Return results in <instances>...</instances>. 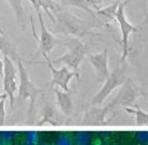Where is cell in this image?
I'll return each mask as SVG.
<instances>
[{"instance_id":"cell-26","label":"cell","mask_w":148,"mask_h":145,"mask_svg":"<svg viewBox=\"0 0 148 145\" xmlns=\"http://www.w3.org/2000/svg\"><path fill=\"white\" fill-rule=\"evenodd\" d=\"M0 145H4V144H3V143H2V142H1V141H0Z\"/></svg>"},{"instance_id":"cell-25","label":"cell","mask_w":148,"mask_h":145,"mask_svg":"<svg viewBox=\"0 0 148 145\" xmlns=\"http://www.w3.org/2000/svg\"><path fill=\"white\" fill-rule=\"evenodd\" d=\"M0 34H3V31H2L1 28H0Z\"/></svg>"},{"instance_id":"cell-3","label":"cell","mask_w":148,"mask_h":145,"mask_svg":"<svg viewBox=\"0 0 148 145\" xmlns=\"http://www.w3.org/2000/svg\"><path fill=\"white\" fill-rule=\"evenodd\" d=\"M4 70H3V90L9 100V106L12 109L15 104V94L18 92L17 85V74L18 68L15 65V62L9 58L8 56H4Z\"/></svg>"},{"instance_id":"cell-8","label":"cell","mask_w":148,"mask_h":145,"mask_svg":"<svg viewBox=\"0 0 148 145\" xmlns=\"http://www.w3.org/2000/svg\"><path fill=\"white\" fill-rule=\"evenodd\" d=\"M121 1L114 0L111 5L106 6L104 8H99L95 10L93 19H95V25L97 26H108L110 23L116 20V11Z\"/></svg>"},{"instance_id":"cell-11","label":"cell","mask_w":148,"mask_h":145,"mask_svg":"<svg viewBox=\"0 0 148 145\" xmlns=\"http://www.w3.org/2000/svg\"><path fill=\"white\" fill-rule=\"evenodd\" d=\"M90 60L94 67L96 68L97 72L99 75H106L108 72V68H107V51L105 49L104 51L101 52L96 55L90 56Z\"/></svg>"},{"instance_id":"cell-19","label":"cell","mask_w":148,"mask_h":145,"mask_svg":"<svg viewBox=\"0 0 148 145\" xmlns=\"http://www.w3.org/2000/svg\"><path fill=\"white\" fill-rule=\"evenodd\" d=\"M136 138L140 144L148 145V132L147 131H140L136 134Z\"/></svg>"},{"instance_id":"cell-12","label":"cell","mask_w":148,"mask_h":145,"mask_svg":"<svg viewBox=\"0 0 148 145\" xmlns=\"http://www.w3.org/2000/svg\"><path fill=\"white\" fill-rule=\"evenodd\" d=\"M54 95H56V103L58 105V107L61 109V111H62L64 114L67 115L71 108V102H70V100H69L68 95L64 91H61V90L57 89V88L54 89Z\"/></svg>"},{"instance_id":"cell-22","label":"cell","mask_w":148,"mask_h":145,"mask_svg":"<svg viewBox=\"0 0 148 145\" xmlns=\"http://www.w3.org/2000/svg\"><path fill=\"white\" fill-rule=\"evenodd\" d=\"M3 70H4V62L0 59V77H3Z\"/></svg>"},{"instance_id":"cell-16","label":"cell","mask_w":148,"mask_h":145,"mask_svg":"<svg viewBox=\"0 0 148 145\" xmlns=\"http://www.w3.org/2000/svg\"><path fill=\"white\" fill-rule=\"evenodd\" d=\"M56 145H75V144H74L72 135L67 133V132H64V133L58 135Z\"/></svg>"},{"instance_id":"cell-28","label":"cell","mask_w":148,"mask_h":145,"mask_svg":"<svg viewBox=\"0 0 148 145\" xmlns=\"http://www.w3.org/2000/svg\"><path fill=\"white\" fill-rule=\"evenodd\" d=\"M107 1H110V0H107Z\"/></svg>"},{"instance_id":"cell-30","label":"cell","mask_w":148,"mask_h":145,"mask_svg":"<svg viewBox=\"0 0 148 145\" xmlns=\"http://www.w3.org/2000/svg\"><path fill=\"white\" fill-rule=\"evenodd\" d=\"M147 19H148V18H147Z\"/></svg>"},{"instance_id":"cell-17","label":"cell","mask_w":148,"mask_h":145,"mask_svg":"<svg viewBox=\"0 0 148 145\" xmlns=\"http://www.w3.org/2000/svg\"><path fill=\"white\" fill-rule=\"evenodd\" d=\"M14 140V133L11 131L0 132V141L4 145H12Z\"/></svg>"},{"instance_id":"cell-10","label":"cell","mask_w":148,"mask_h":145,"mask_svg":"<svg viewBox=\"0 0 148 145\" xmlns=\"http://www.w3.org/2000/svg\"><path fill=\"white\" fill-rule=\"evenodd\" d=\"M58 1L64 7H75V8H79L81 10L88 12L92 17L94 16L95 10H97L90 2V0H58Z\"/></svg>"},{"instance_id":"cell-6","label":"cell","mask_w":148,"mask_h":145,"mask_svg":"<svg viewBox=\"0 0 148 145\" xmlns=\"http://www.w3.org/2000/svg\"><path fill=\"white\" fill-rule=\"evenodd\" d=\"M130 2V0H125V1H121L118 7V11H116V20L119 23V26L121 31V38H123V57L126 54V49H127L128 44V38L131 33L136 32L137 28L133 26L132 24L128 22L127 18L125 15V7Z\"/></svg>"},{"instance_id":"cell-20","label":"cell","mask_w":148,"mask_h":145,"mask_svg":"<svg viewBox=\"0 0 148 145\" xmlns=\"http://www.w3.org/2000/svg\"><path fill=\"white\" fill-rule=\"evenodd\" d=\"M31 5L35 9L36 13L39 14L42 12V0H29Z\"/></svg>"},{"instance_id":"cell-9","label":"cell","mask_w":148,"mask_h":145,"mask_svg":"<svg viewBox=\"0 0 148 145\" xmlns=\"http://www.w3.org/2000/svg\"><path fill=\"white\" fill-rule=\"evenodd\" d=\"M0 51L3 53L4 56H8L14 62L17 61L20 57L17 51V47L13 42H11L4 34H0Z\"/></svg>"},{"instance_id":"cell-13","label":"cell","mask_w":148,"mask_h":145,"mask_svg":"<svg viewBox=\"0 0 148 145\" xmlns=\"http://www.w3.org/2000/svg\"><path fill=\"white\" fill-rule=\"evenodd\" d=\"M11 9L13 10L15 17L17 19L18 23L21 26H24V20H25V10L22 0H7Z\"/></svg>"},{"instance_id":"cell-2","label":"cell","mask_w":148,"mask_h":145,"mask_svg":"<svg viewBox=\"0 0 148 145\" xmlns=\"http://www.w3.org/2000/svg\"><path fill=\"white\" fill-rule=\"evenodd\" d=\"M18 68V75H19V87H18V97L23 100H29L30 102V109L29 111H32L37 102L38 96L42 94L45 90L42 88L38 87L35 83L31 80L29 72L26 68L24 61L22 58L19 57L16 61Z\"/></svg>"},{"instance_id":"cell-4","label":"cell","mask_w":148,"mask_h":145,"mask_svg":"<svg viewBox=\"0 0 148 145\" xmlns=\"http://www.w3.org/2000/svg\"><path fill=\"white\" fill-rule=\"evenodd\" d=\"M65 46L67 47V52L57 59L51 60V63H63L67 68H71L74 74H76L82 57L85 54V47L78 40H72L66 42Z\"/></svg>"},{"instance_id":"cell-18","label":"cell","mask_w":148,"mask_h":145,"mask_svg":"<svg viewBox=\"0 0 148 145\" xmlns=\"http://www.w3.org/2000/svg\"><path fill=\"white\" fill-rule=\"evenodd\" d=\"M6 100L7 98H4L0 102V125H2L5 122L6 118Z\"/></svg>"},{"instance_id":"cell-27","label":"cell","mask_w":148,"mask_h":145,"mask_svg":"<svg viewBox=\"0 0 148 145\" xmlns=\"http://www.w3.org/2000/svg\"><path fill=\"white\" fill-rule=\"evenodd\" d=\"M110 145H118V144H110Z\"/></svg>"},{"instance_id":"cell-23","label":"cell","mask_w":148,"mask_h":145,"mask_svg":"<svg viewBox=\"0 0 148 145\" xmlns=\"http://www.w3.org/2000/svg\"><path fill=\"white\" fill-rule=\"evenodd\" d=\"M4 98H7V96H6V94L3 92V93H1V94H0V102H1L2 100H3Z\"/></svg>"},{"instance_id":"cell-7","label":"cell","mask_w":148,"mask_h":145,"mask_svg":"<svg viewBox=\"0 0 148 145\" xmlns=\"http://www.w3.org/2000/svg\"><path fill=\"white\" fill-rule=\"evenodd\" d=\"M46 63L47 64L49 68L51 71V85H56L57 87L60 88L62 91L67 92L68 91V84L69 81L72 79V77L75 74L74 72L69 70V68H67L66 66H62V67L56 68L53 67L51 63V58H47L46 59Z\"/></svg>"},{"instance_id":"cell-29","label":"cell","mask_w":148,"mask_h":145,"mask_svg":"<svg viewBox=\"0 0 148 145\" xmlns=\"http://www.w3.org/2000/svg\"><path fill=\"white\" fill-rule=\"evenodd\" d=\"M119 1H121V0H119Z\"/></svg>"},{"instance_id":"cell-5","label":"cell","mask_w":148,"mask_h":145,"mask_svg":"<svg viewBox=\"0 0 148 145\" xmlns=\"http://www.w3.org/2000/svg\"><path fill=\"white\" fill-rule=\"evenodd\" d=\"M40 24V38H39V51L42 54L45 59L49 58L52 49L59 44V41L54 37L47 28L42 17V12L37 14Z\"/></svg>"},{"instance_id":"cell-24","label":"cell","mask_w":148,"mask_h":145,"mask_svg":"<svg viewBox=\"0 0 148 145\" xmlns=\"http://www.w3.org/2000/svg\"><path fill=\"white\" fill-rule=\"evenodd\" d=\"M40 145H51V144H49V143H42V144H40Z\"/></svg>"},{"instance_id":"cell-14","label":"cell","mask_w":148,"mask_h":145,"mask_svg":"<svg viewBox=\"0 0 148 145\" xmlns=\"http://www.w3.org/2000/svg\"><path fill=\"white\" fill-rule=\"evenodd\" d=\"M24 145H40V134L38 131H28L24 138Z\"/></svg>"},{"instance_id":"cell-15","label":"cell","mask_w":148,"mask_h":145,"mask_svg":"<svg viewBox=\"0 0 148 145\" xmlns=\"http://www.w3.org/2000/svg\"><path fill=\"white\" fill-rule=\"evenodd\" d=\"M90 135L85 131L77 132L74 139V144L75 145H90Z\"/></svg>"},{"instance_id":"cell-21","label":"cell","mask_w":148,"mask_h":145,"mask_svg":"<svg viewBox=\"0 0 148 145\" xmlns=\"http://www.w3.org/2000/svg\"><path fill=\"white\" fill-rule=\"evenodd\" d=\"M90 145H106L104 143V141H103L102 139L100 138H97V139H94L93 141L90 143Z\"/></svg>"},{"instance_id":"cell-1","label":"cell","mask_w":148,"mask_h":145,"mask_svg":"<svg viewBox=\"0 0 148 145\" xmlns=\"http://www.w3.org/2000/svg\"><path fill=\"white\" fill-rule=\"evenodd\" d=\"M54 32L64 33L66 35L80 36L88 32V30L93 26L92 24L87 23L74 14L68 11H63L62 9H59L54 13Z\"/></svg>"}]
</instances>
